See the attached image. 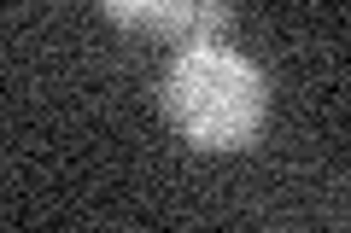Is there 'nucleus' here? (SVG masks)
<instances>
[{
	"label": "nucleus",
	"instance_id": "nucleus-1",
	"mask_svg": "<svg viewBox=\"0 0 351 233\" xmlns=\"http://www.w3.org/2000/svg\"><path fill=\"white\" fill-rule=\"evenodd\" d=\"M164 117L188 146L199 152H240L258 140L269 117V82L263 70L234 53L228 41L217 47H182L164 70Z\"/></svg>",
	"mask_w": 351,
	"mask_h": 233
},
{
	"label": "nucleus",
	"instance_id": "nucleus-2",
	"mask_svg": "<svg viewBox=\"0 0 351 233\" xmlns=\"http://www.w3.org/2000/svg\"><path fill=\"white\" fill-rule=\"evenodd\" d=\"M170 36L182 47H217L234 36V0H188L182 18L170 24Z\"/></svg>",
	"mask_w": 351,
	"mask_h": 233
},
{
	"label": "nucleus",
	"instance_id": "nucleus-3",
	"mask_svg": "<svg viewBox=\"0 0 351 233\" xmlns=\"http://www.w3.org/2000/svg\"><path fill=\"white\" fill-rule=\"evenodd\" d=\"M106 18L123 29H158V36H170V24L182 18V6L188 0H100Z\"/></svg>",
	"mask_w": 351,
	"mask_h": 233
}]
</instances>
